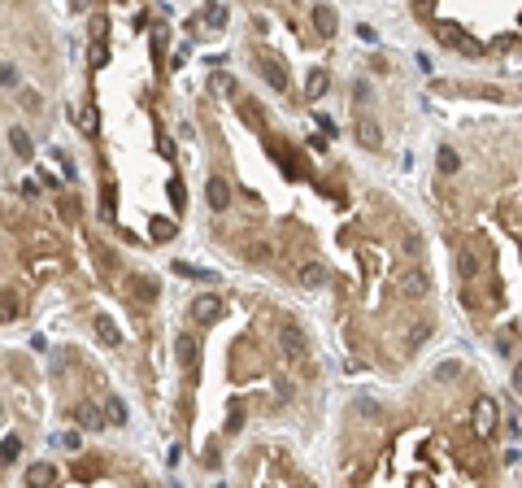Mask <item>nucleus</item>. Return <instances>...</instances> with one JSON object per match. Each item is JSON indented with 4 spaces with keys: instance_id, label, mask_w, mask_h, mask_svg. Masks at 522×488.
Instances as JSON below:
<instances>
[{
    "instance_id": "f257e3e1",
    "label": "nucleus",
    "mask_w": 522,
    "mask_h": 488,
    "mask_svg": "<svg viewBox=\"0 0 522 488\" xmlns=\"http://www.w3.org/2000/svg\"><path fill=\"white\" fill-rule=\"evenodd\" d=\"M435 35L444 40L448 48H457V53H470V57H479V53H483V44H475V40H470L457 22H435Z\"/></svg>"
},
{
    "instance_id": "f03ea898",
    "label": "nucleus",
    "mask_w": 522,
    "mask_h": 488,
    "mask_svg": "<svg viewBox=\"0 0 522 488\" xmlns=\"http://www.w3.org/2000/svg\"><path fill=\"white\" fill-rule=\"evenodd\" d=\"M192 318L201 323V327H214V323L222 318V297L218 292H201V297L192 301Z\"/></svg>"
},
{
    "instance_id": "7ed1b4c3",
    "label": "nucleus",
    "mask_w": 522,
    "mask_h": 488,
    "mask_svg": "<svg viewBox=\"0 0 522 488\" xmlns=\"http://www.w3.org/2000/svg\"><path fill=\"white\" fill-rule=\"evenodd\" d=\"M279 349H283V357H292V362L309 353V345H305V332H301L292 318H287V323H279Z\"/></svg>"
},
{
    "instance_id": "20e7f679",
    "label": "nucleus",
    "mask_w": 522,
    "mask_h": 488,
    "mask_svg": "<svg viewBox=\"0 0 522 488\" xmlns=\"http://www.w3.org/2000/svg\"><path fill=\"white\" fill-rule=\"evenodd\" d=\"M427 292H431V275L422 270V266H414V270H405V275H401V297L422 301Z\"/></svg>"
},
{
    "instance_id": "39448f33",
    "label": "nucleus",
    "mask_w": 522,
    "mask_h": 488,
    "mask_svg": "<svg viewBox=\"0 0 522 488\" xmlns=\"http://www.w3.org/2000/svg\"><path fill=\"white\" fill-rule=\"evenodd\" d=\"M496 423H500L496 401H492V397H475V432H479V436H492Z\"/></svg>"
},
{
    "instance_id": "423d86ee",
    "label": "nucleus",
    "mask_w": 522,
    "mask_h": 488,
    "mask_svg": "<svg viewBox=\"0 0 522 488\" xmlns=\"http://www.w3.org/2000/svg\"><path fill=\"white\" fill-rule=\"evenodd\" d=\"M92 332H96V340H101V345H109V349L122 345V332H118V323H113L109 314H96V318H92Z\"/></svg>"
},
{
    "instance_id": "0eeeda50",
    "label": "nucleus",
    "mask_w": 522,
    "mask_h": 488,
    "mask_svg": "<svg viewBox=\"0 0 522 488\" xmlns=\"http://www.w3.org/2000/svg\"><path fill=\"white\" fill-rule=\"evenodd\" d=\"M431 336H435V318H418L414 327H410V336H405V353H418Z\"/></svg>"
},
{
    "instance_id": "6e6552de",
    "label": "nucleus",
    "mask_w": 522,
    "mask_h": 488,
    "mask_svg": "<svg viewBox=\"0 0 522 488\" xmlns=\"http://www.w3.org/2000/svg\"><path fill=\"white\" fill-rule=\"evenodd\" d=\"M74 423H78V428H87V432L109 428V423H105V410H101V405H92V401H83V405L74 410Z\"/></svg>"
},
{
    "instance_id": "1a4fd4ad",
    "label": "nucleus",
    "mask_w": 522,
    "mask_h": 488,
    "mask_svg": "<svg viewBox=\"0 0 522 488\" xmlns=\"http://www.w3.org/2000/svg\"><path fill=\"white\" fill-rule=\"evenodd\" d=\"M479 270H483L479 249H462V253H457V275H462L466 284H475V279H479Z\"/></svg>"
},
{
    "instance_id": "9d476101",
    "label": "nucleus",
    "mask_w": 522,
    "mask_h": 488,
    "mask_svg": "<svg viewBox=\"0 0 522 488\" xmlns=\"http://www.w3.org/2000/svg\"><path fill=\"white\" fill-rule=\"evenodd\" d=\"M205 201H209V209H218V214L231 205V188H226V179H209V184H205Z\"/></svg>"
},
{
    "instance_id": "9b49d317",
    "label": "nucleus",
    "mask_w": 522,
    "mask_h": 488,
    "mask_svg": "<svg viewBox=\"0 0 522 488\" xmlns=\"http://www.w3.org/2000/svg\"><path fill=\"white\" fill-rule=\"evenodd\" d=\"M53 480H57V466L53 462H31L26 466V484L31 488H53Z\"/></svg>"
},
{
    "instance_id": "f8f14e48",
    "label": "nucleus",
    "mask_w": 522,
    "mask_h": 488,
    "mask_svg": "<svg viewBox=\"0 0 522 488\" xmlns=\"http://www.w3.org/2000/svg\"><path fill=\"white\" fill-rule=\"evenodd\" d=\"M261 74H266V83L274 92H283L287 88V70H283V61L279 57H261Z\"/></svg>"
},
{
    "instance_id": "ddd939ff",
    "label": "nucleus",
    "mask_w": 522,
    "mask_h": 488,
    "mask_svg": "<svg viewBox=\"0 0 522 488\" xmlns=\"http://www.w3.org/2000/svg\"><path fill=\"white\" fill-rule=\"evenodd\" d=\"M357 140H362L366 149H379V144H383V131H379V122H374V118H366V113H362V118H357Z\"/></svg>"
},
{
    "instance_id": "4468645a",
    "label": "nucleus",
    "mask_w": 522,
    "mask_h": 488,
    "mask_svg": "<svg viewBox=\"0 0 522 488\" xmlns=\"http://www.w3.org/2000/svg\"><path fill=\"white\" fill-rule=\"evenodd\" d=\"M314 26H318V35L331 40V35H335V26H339L335 9H331V5H314Z\"/></svg>"
},
{
    "instance_id": "2eb2a0df",
    "label": "nucleus",
    "mask_w": 522,
    "mask_h": 488,
    "mask_svg": "<svg viewBox=\"0 0 522 488\" xmlns=\"http://www.w3.org/2000/svg\"><path fill=\"white\" fill-rule=\"evenodd\" d=\"M174 353H178V362H183V366H196V353H201V345H196V340H192L187 332H178Z\"/></svg>"
},
{
    "instance_id": "dca6fc26",
    "label": "nucleus",
    "mask_w": 522,
    "mask_h": 488,
    "mask_svg": "<svg viewBox=\"0 0 522 488\" xmlns=\"http://www.w3.org/2000/svg\"><path fill=\"white\" fill-rule=\"evenodd\" d=\"M9 149L18 153L22 161H31V157H35V144H31V136L22 131V127H13V131H9Z\"/></svg>"
},
{
    "instance_id": "f3484780",
    "label": "nucleus",
    "mask_w": 522,
    "mask_h": 488,
    "mask_svg": "<svg viewBox=\"0 0 522 488\" xmlns=\"http://www.w3.org/2000/svg\"><path fill=\"white\" fill-rule=\"evenodd\" d=\"M130 292H135L144 305H153V301H157V284L149 279V275H130Z\"/></svg>"
},
{
    "instance_id": "a211bd4d",
    "label": "nucleus",
    "mask_w": 522,
    "mask_h": 488,
    "mask_svg": "<svg viewBox=\"0 0 522 488\" xmlns=\"http://www.w3.org/2000/svg\"><path fill=\"white\" fill-rule=\"evenodd\" d=\"M296 279H301V288H322L326 284V266L322 262H309V266H301Z\"/></svg>"
},
{
    "instance_id": "6ab92c4d",
    "label": "nucleus",
    "mask_w": 522,
    "mask_h": 488,
    "mask_svg": "<svg viewBox=\"0 0 522 488\" xmlns=\"http://www.w3.org/2000/svg\"><path fill=\"white\" fill-rule=\"evenodd\" d=\"M149 236L166 244V240H174V236H178V222H174V218H153V222H149Z\"/></svg>"
},
{
    "instance_id": "aec40b11",
    "label": "nucleus",
    "mask_w": 522,
    "mask_h": 488,
    "mask_svg": "<svg viewBox=\"0 0 522 488\" xmlns=\"http://www.w3.org/2000/svg\"><path fill=\"white\" fill-rule=\"evenodd\" d=\"M130 410H126V401L122 397H105V423H126Z\"/></svg>"
},
{
    "instance_id": "412c9836",
    "label": "nucleus",
    "mask_w": 522,
    "mask_h": 488,
    "mask_svg": "<svg viewBox=\"0 0 522 488\" xmlns=\"http://www.w3.org/2000/svg\"><path fill=\"white\" fill-rule=\"evenodd\" d=\"M326 83H331V79H326V70H309V79H305V96H309V101H318V96L326 92Z\"/></svg>"
},
{
    "instance_id": "4be33fe9",
    "label": "nucleus",
    "mask_w": 522,
    "mask_h": 488,
    "mask_svg": "<svg viewBox=\"0 0 522 488\" xmlns=\"http://www.w3.org/2000/svg\"><path fill=\"white\" fill-rule=\"evenodd\" d=\"M18 453H22V436H5V441H0V466L18 462Z\"/></svg>"
},
{
    "instance_id": "5701e85b",
    "label": "nucleus",
    "mask_w": 522,
    "mask_h": 488,
    "mask_svg": "<svg viewBox=\"0 0 522 488\" xmlns=\"http://www.w3.org/2000/svg\"><path fill=\"white\" fill-rule=\"evenodd\" d=\"M401 253H405V257H422V253H427V244H422V236L414 231V227L405 231V240H401Z\"/></svg>"
},
{
    "instance_id": "b1692460",
    "label": "nucleus",
    "mask_w": 522,
    "mask_h": 488,
    "mask_svg": "<svg viewBox=\"0 0 522 488\" xmlns=\"http://www.w3.org/2000/svg\"><path fill=\"white\" fill-rule=\"evenodd\" d=\"M9 318H18V292H0V323H9Z\"/></svg>"
},
{
    "instance_id": "393cba45",
    "label": "nucleus",
    "mask_w": 522,
    "mask_h": 488,
    "mask_svg": "<svg viewBox=\"0 0 522 488\" xmlns=\"http://www.w3.org/2000/svg\"><path fill=\"white\" fill-rule=\"evenodd\" d=\"M453 380H462V362H439L435 366V384H453Z\"/></svg>"
},
{
    "instance_id": "a878e982",
    "label": "nucleus",
    "mask_w": 522,
    "mask_h": 488,
    "mask_svg": "<svg viewBox=\"0 0 522 488\" xmlns=\"http://www.w3.org/2000/svg\"><path fill=\"white\" fill-rule=\"evenodd\" d=\"M439 170H444V174H457V170H462V157H457L453 149H439Z\"/></svg>"
},
{
    "instance_id": "bb28decb",
    "label": "nucleus",
    "mask_w": 522,
    "mask_h": 488,
    "mask_svg": "<svg viewBox=\"0 0 522 488\" xmlns=\"http://www.w3.org/2000/svg\"><path fill=\"white\" fill-rule=\"evenodd\" d=\"M101 218H105V222H113V184H105V188H101Z\"/></svg>"
},
{
    "instance_id": "cd10ccee",
    "label": "nucleus",
    "mask_w": 522,
    "mask_h": 488,
    "mask_svg": "<svg viewBox=\"0 0 522 488\" xmlns=\"http://www.w3.org/2000/svg\"><path fill=\"white\" fill-rule=\"evenodd\" d=\"M239 428H244V405H239V401H231V414H226V432L235 436Z\"/></svg>"
},
{
    "instance_id": "c85d7f7f",
    "label": "nucleus",
    "mask_w": 522,
    "mask_h": 488,
    "mask_svg": "<svg viewBox=\"0 0 522 488\" xmlns=\"http://www.w3.org/2000/svg\"><path fill=\"white\" fill-rule=\"evenodd\" d=\"M205 22L209 26H226V5H209L205 9Z\"/></svg>"
},
{
    "instance_id": "c756f323",
    "label": "nucleus",
    "mask_w": 522,
    "mask_h": 488,
    "mask_svg": "<svg viewBox=\"0 0 522 488\" xmlns=\"http://www.w3.org/2000/svg\"><path fill=\"white\" fill-rule=\"evenodd\" d=\"M0 88H18V66H0Z\"/></svg>"
},
{
    "instance_id": "7c9ffc66",
    "label": "nucleus",
    "mask_w": 522,
    "mask_h": 488,
    "mask_svg": "<svg viewBox=\"0 0 522 488\" xmlns=\"http://www.w3.org/2000/svg\"><path fill=\"white\" fill-rule=\"evenodd\" d=\"M183 201H187L183 184H178V179H170V205H174V209H183Z\"/></svg>"
},
{
    "instance_id": "2f4dec72",
    "label": "nucleus",
    "mask_w": 522,
    "mask_h": 488,
    "mask_svg": "<svg viewBox=\"0 0 522 488\" xmlns=\"http://www.w3.org/2000/svg\"><path fill=\"white\" fill-rule=\"evenodd\" d=\"M105 61H109V48H105V44H96V48H92V66H96V70H101V66H105Z\"/></svg>"
},
{
    "instance_id": "473e14b6",
    "label": "nucleus",
    "mask_w": 522,
    "mask_h": 488,
    "mask_svg": "<svg viewBox=\"0 0 522 488\" xmlns=\"http://www.w3.org/2000/svg\"><path fill=\"white\" fill-rule=\"evenodd\" d=\"M357 410H362V414H370V418H374V414H379V405H374L370 397H357Z\"/></svg>"
},
{
    "instance_id": "72a5a7b5",
    "label": "nucleus",
    "mask_w": 522,
    "mask_h": 488,
    "mask_svg": "<svg viewBox=\"0 0 522 488\" xmlns=\"http://www.w3.org/2000/svg\"><path fill=\"white\" fill-rule=\"evenodd\" d=\"M357 40H366V44H379V35H374V26H366V22L357 26Z\"/></svg>"
},
{
    "instance_id": "f704fd0d",
    "label": "nucleus",
    "mask_w": 522,
    "mask_h": 488,
    "mask_svg": "<svg viewBox=\"0 0 522 488\" xmlns=\"http://www.w3.org/2000/svg\"><path fill=\"white\" fill-rule=\"evenodd\" d=\"M318 127H322V136H331V140H335V122L326 118V113H318Z\"/></svg>"
},
{
    "instance_id": "c9c22d12",
    "label": "nucleus",
    "mask_w": 522,
    "mask_h": 488,
    "mask_svg": "<svg viewBox=\"0 0 522 488\" xmlns=\"http://www.w3.org/2000/svg\"><path fill=\"white\" fill-rule=\"evenodd\" d=\"M22 105H26V109H40V92L26 88V92H22Z\"/></svg>"
},
{
    "instance_id": "e433bc0d",
    "label": "nucleus",
    "mask_w": 522,
    "mask_h": 488,
    "mask_svg": "<svg viewBox=\"0 0 522 488\" xmlns=\"http://www.w3.org/2000/svg\"><path fill=\"white\" fill-rule=\"evenodd\" d=\"M514 393H518V397H522V362H518V366H514Z\"/></svg>"
},
{
    "instance_id": "4c0bfd02",
    "label": "nucleus",
    "mask_w": 522,
    "mask_h": 488,
    "mask_svg": "<svg viewBox=\"0 0 522 488\" xmlns=\"http://www.w3.org/2000/svg\"><path fill=\"white\" fill-rule=\"evenodd\" d=\"M518 22H522V18H518Z\"/></svg>"
}]
</instances>
